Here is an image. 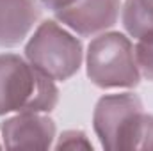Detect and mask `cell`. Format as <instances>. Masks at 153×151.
Here are the masks:
<instances>
[{"label":"cell","instance_id":"6da1fadb","mask_svg":"<svg viewBox=\"0 0 153 151\" xmlns=\"http://www.w3.org/2000/svg\"><path fill=\"white\" fill-rule=\"evenodd\" d=\"M93 124L105 150L153 151V115L144 114L137 94L103 96L94 107Z\"/></svg>","mask_w":153,"mask_h":151},{"label":"cell","instance_id":"7a4b0ae2","mask_svg":"<svg viewBox=\"0 0 153 151\" xmlns=\"http://www.w3.org/2000/svg\"><path fill=\"white\" fill-rule=\"evenodd\" d=\"M59 101L53 80L16 53L0 55V115L50 112Z\"/></svg>","mask_w":153,"mask_h":151},{"label":"cell","instance_id":"3957f363","mask_svg":"<svg viewBox=\"0 0 153 151\" xmlns=\"http://www.w3.org/2000/svg\"><path fill=\"white\" fill-rule=\"evenodd\" d=\"M85 66L89 80L102 89H132L141 82L134 44L119 32H102L93 39Z\"/></svg>","mask_w":153,"mask_h":151},{"label":"cell","instance_id":"277c9868","mask_svg":"<svg viewBox=\"0 0 153 151\" xmlns=\"http://www.w3.org/2000/svg\"><path fill=\"white\" fill-rule=\"evenodd\" d=\"M25 59L53 82H64L84 61L82 43L57 21H43L25 44Z\"/></svg>","mask_w":153,"mask_h":151},{"label":"cell","instance_id":"5b68a950","mask_svg":"<svg viewBox=\"0 0 153 151\" xmlns=\"http://www.w3.org/2000/svg\"><path fill=\"white\" fill-rule=\"evenodd\" d=\"M119 13V0H75L68 7L55 11V18L75 34L87 38L114 27Z\"/></svg>","mask_w":153,"mask_h":151},{"label":"cell","instance_id":"8992f818","mask_svg":"<svg viewBox=\"0 0 153 151\" xmlns=\"http://www.w3.org/2000/svg\"><path fill=\"white\" fill-rule=\"evenodd\" d=\"M7 150H48L55 139V123L45 112H18L0 126Z\"/></svg>","mask_w":153,"mask_h":151},{"label":"cell","instance_id":"52a82bcc","mask_svg":"<svg viewBox=\"0 0 153 151\" xmlns=\"http://www.w3.org/2000/svg\"><path fill=\"white\" fill-rule=\"evenodd\" d=\"M39 18V0H0V48H13L23 43Z\"/></svg>","mask_w":153,"mask_h":151},{"label":"cell","instance_id":"ba28073f","mask_svg":"<svg viewBox=\"0 0 153 151\" xmlns=\"http://www.w3.org/2000/svg\"><path fill=\"white\" fill-rule=\"evenodd\" d=\"M125 30L141 43H153V0H126L121 7Z\"/></svg>","mask_w":153,"mask_h":151},{"label":"cell","instance_id":"9c48e42d","mask_svg":"<svg viewBox=\"0 0 153 151\" xmlns=\"http://www.w3.org/2000/svg\"><path fill=\"white\" fill-rule=\"evenodd\" d=\"M134 55H135L141 78L153 82V43L137 41V44H134Z\"/></svg>","mask_w":153,"mask_h":151},{"label":"cell","instance_id":"30bf717a","mask_svg":"<svg viewBox=\"0 0 153 151\" xmlns=\"http://www.w3.org/2000/svg\"><path fill=\"white\" fill-rule=\"evenodd\" d=\"M55 148L57 150H93V144L89 142L84 132L68 130L59 137Z\"/></svg>","mask_w":153,"mask_h":151},{"label":"cell","instance_id":"8fae6325","mask_svg":"<svg viewBox=\"0 0 153 151\" xmlns=\"http://www.w3.org/2000/svg\"><path fill=\"white\" fill-rule=\"evenodd\" d=\"M75 0H39V4L41 5H45V7H48L50 11H59V9H64V7H68L70 4H73Z\"/></svg>","mask_w":153,"mask_h":151}]
</instances>
